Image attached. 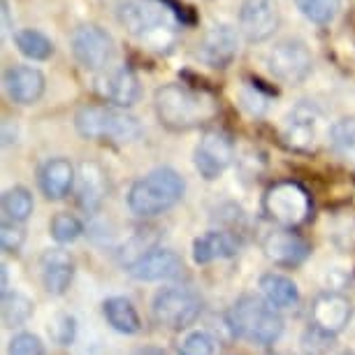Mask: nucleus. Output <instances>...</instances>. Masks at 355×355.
Masks as SVG:
<instances>
[{"label": "nucleus", "instance_id": "obj_9", "mask_svg": "<svg viewBox=\"0 0 355 355\" xmlns=\"http://www.w3.org/2000/svg\"><path fill=\"white\" fill-rule=\"evenodd\" d=\"M70 49H72L75 61L89 72L105 70L107 65L114 61V56H116L114 37L105 28L93 26V24L79 26V28L72 33Z\"/></svg>", "mask_w": 355, "mask_h": 355}, {"label": "nucleus", "instance_id": "obj_20", "mask_svg": "<svg viewBox=\"0 0 355 355\" xmlns=\"http://www.w3.org/2000/svg\"><path fill=\"white\" fill-rule=\"evenodd\" d=\"M72 184H75V167L65 158L46 160L40 170V189L49 200H63L70 193Z\"/></svg>", "mask_w": 355, "mask_h": 355}, {"label": "nucleus", "instance_id": "obj_17", "mask_svg": "<svg viewBox=\"0 0 355 355\" xmlns=\"http://www.w3.org/2000/svg\"><path fill=\"white\" fill-rule=\"evenodd\" d=\"M351 318V302L339 293H323L313 300L311 325L320 327L327 334H339Z\"/></svg>", "mask_w": 355, "mask_h": 355}, {"label": "nucleus", "instance_id": "obj_10", "mask_svg": "<svg viewBox=\"0 0 355 355\" xmlns=\"http://www.w3.org/2000/svg\"><path fill=\"white\" fill-rule=\"evenodd\" d=\"M234 158V146L232 139L225 135V132L218 130H209L200 137V142L196 144V151H193V163H196V170L200 172V177L207 179V182H214L223 174L227 167H230Z\"/></svg>", "mask_w": 355, "mask_h": 355}, {"label": "nucleus", "instance_id": "obj_39", "mask_svg": "<svg viewBox=\"0 0 355 355\" xmlns=\"http://www.w3.org/2000/svg\"><path fill=\"white\" fill-rule=\"evenodd\" d=\"M341 355H355V353H341Z\"/></svg>", "mask_w": 355, "mask_h": 355}, {"label": "nucleus", "instance_id": "obj_14", "mask_svg": "<svg viewBox=\"0 0 355 355\" xmlns=\"http://www.w3.org/2000/svg\"><path fill=\"white\" fill-rule=\"evenodd\" d=\"M184 272V260L179 253H174L172 249H153L144 256H139L137 260L128 263V274L135 281H170L182 277Z\"/></svg>", "mask_w": 355, "mask_h": 355}, {"label": "nucleus", "instance_id": "obj_32", "mask_svg": "<svg viewBox=\"0 0 355 355\" xmlns=\"http://www.w3.org/2000/svg\"><path fill=\"white\" fill-rule=\"evenodd\" d=\"M177 355H214V339L202 330L186 334L177 346Z\"/></svg>", "mask_w": 355, "mask_h": 355}, {"label": "nucleus", "instance_id": "obj_8", "mask_svg": "<svg viewBox=\"0 0 355 355\" xmlns=\"http://www.w3.org/2000/svg\"><path fill=\"white\" fill-rule=\"evenodd\" d=\"M265 214L281 227L304 223L311 214V198L306 189L295 182H279L265 193Z\"/></svg>", "mask_w": 355, "mask_h": 355}, {"label": "nucleus", "instance_id": "obj_24", "mask_svg": "<svg viewBox=\"0 0 355 355\" xmlns=\"http://www.w3.org/2000/svg\"><path fill=\"white\" fill-rule=\"evenodd\" d=\"M105 200V174L96 163L82 165L79 179V207L86 211H96Z\"/></svg>", "mask_w": 355, "mask_h": 355}, {"label": "nucleus", "instance_id": "obj_26", "mask_svg": "<svg viewBox=\"0 0 355 355\" xmlns=\"http://www.w3.org/2000/svg\"><path fill=\"white\" fill-rule=\"evenodd\" d=\"M17 49L24 53L31 61H46L53 53V42L44 33H40L35 28H24L15 35Z\"/></svg>", "mask_w": 355, "mask_h": 355}, {"label": "nucleus", "instance_id": "obj_15", "mask_svg": "<svg viewBox=\"0 0 355 355\" xmlns=\"http://www.w3.org/2000/svg\"><path fill=\"white\" fill-rule=\"evenodd\" d=\"M263 251L274 265L297 267L309 258L311 249L300 234L293 232V227H279V230H272L265 234Z\"/></svg>", "mask_w": 355, "mask_h": 355}, {"label": "nucleus", "instance_id": "obj_28", "mask_svg": "<svg viewBox=\"0 0 355 355\" xmlns=\"http://www.w3.org/2000/svg\"><path fill=\"white\" fill-rule=\"evenodd\" d=\"M327 139H330V146L339 156L355 158V114L337 119V121L330 125Z\"/></svg>", "mask_w": 355, "mask_h": 355}, {"label": "nucleus", "instance_id": "obj_34", "mask_svg": "<svg viewBox=\"0 0 355 355\" xmlns=\"http://www.w3.org/2000/svg\"><path fill=\"white\" fill-rule=\"evenodd\" d=\"M10 355H44V344L37 334L33 332H19L12 337L10 341V348H8Z\"/></svg>", "mask_w": 355, "mask_h": 355}, {"label": "nucleus", "instance_id": "obj_33", "mask_svg": "<svg viewBox=\"0 0 355 355\" xmlns=\"http://www.w3.org/2000/svg\"><path fill=\"white\" fill-rule=\"evenodd\" d=\"M26 242V230L21 223H17V220H3V225H0V246H3L5 253H17L21 251V246Z\"/></svg>", "mask_w": 355, "mask_h": 355}, {"label": "nucleus", "instance_id": "obj_30", "mask_svg": "<svg viewBox=\"0 0 355 355\" xmlns=\"http://www.w3.org/2000/svg\"><path fill=\"white\" fill-rule=\"evenodd\" d=\"M49 232L58 244H72L82 237L84 225H82V220L77 216H72V214H56L49 223Z\"/></svg>", "mask_w": 355, "mask_h": 355}, {"label": "nucleus", "instance_id": "obj_3", "mask_svg": "<svg viewBox=\"0 0 355 355\" xmlns=\"http://www.w3.org/2000/svg\"><path fill=\"white\" fill-rule=\"evenodd\" d=\"M186 182L172 167H158L139 177L128 191V209L139 218H153L184 198Z\"/></svg>", "mask_w": 355, "mask_h": 355}, {"label": "nucleus", "instance_id": "obj_25", "mask_svg": "<svg viewBox=\"0 0 355 355\" xmlns=\"http://www.w3.org/2000/svg\"><path fill=\"white\" fill-rule=\"evenodd\" d=\"M35 202L28 189L24 186H12L3 193V214L8 220H17V223H26L31 218Z\"/></svg>", "mask_w": 355, "mask_h": 355}, {"label": "nucleus", "instance_id": "obj_36", "mask_svg": "<svg viewBox=\"0 0 355 355\" xmlns=\"http://www.w3.org/2000/svg\"><path fill=\"white\" fill-rule=\"evenodd\" d=\"M3 28L5 31L15 28V24H12V19H10V3L8 0H3Z\"/></svg>", "mask_w": 355, "mask_h": 355}, {"label": "nucleus", "instance_id": "obj_29", "mask_svg": "<svg viewBox=\"0 0 355 355\" xmlns=\"http://www.w3.org/2000/svg\"><path fill=\"white\" fill-rule=\"evenodd\" d=\"M295 5L302 12V17L309 19L311 24L327 26L339 17L344 0H295Z\"/></svg>", "mask_w": 355, "mask_h": 355}, {"label": "nucleus", "instance_id": "obj_7", "mask_svg": "<svg viewBox=\"0 0 355 355\" xmlns=\"http://www.w3.org/2000/svg\"><path fill=\"white\" fill-rule=\"evenodd\" d=\"M267 72L281 84H302L311 75L313 56L304 40L300 37H286L279 40L277 44L267 51L265 56Z\"/></svg>", "mask_w": 355, "mask_h": 355}, {"label": "nucleus", "instance_id": "obj_13", "mask_svg": "<svg viewBox=\"0 0 355 355\" xmlns=\"http://www.w3.org/2000/svg\"><path fill=\"white\" fill-rule=\"evenodd\" d=\"M239 51L237 31L227 24L209 26L198 42V58L209 68H227Z\"/></svg>", "mask_w": 355, "mask_h": 355}, {"label": "nucleus", "instance_id": "obj_2", "mask_svg": "<svg viewBox=\"0 0 355 355\" xmlns=\"http://www.w3.org/2000/svg\"><path fill=\"white\" fill-rule=\"evenodd\" d=\"M153 107L160 123L170 130H191L216 114V105L207 93L193 91L184 84L160 86L153 96Z\"/></svg>", "mask_w": 355, "mask_h": 355}, {"label": "nucleus", "instance_id": "obj_22", "mask_svg": "<svg viewBox=\"0 0 355 355\" xmlns=\"http://www.w3.org/2000/svg\"><path fill=\"white\" fill-rule=\"evenodd\" d=\"M260 291L267 297V302L274 304L277 309H293L300 304V288L293 279L286 274L267 272L260 277Z\"/></svg>", "mask_w": 355, "mask_h": 355}, {"label": "nucleus", "instance_id": "obj_21", "mask_svg": "<svg viewBox=\"0 0 355 355\" xmlns=\"http://www.w3.org/2000/svg\"><path fill=\"white\" fill-rule=\"evenodd\" d=\"M103 93L112 100L114 105L119 107H130L139 100V79L132 72L128 65H121V68L112 70L110 75L103 79Z\"/></svg>", "mask_w": 355, "mask_h": 355}, {"label": "nucleus", "instance_id": "obj_6", "mask_svg": "<svg viewBox=\"0 0 355 355\" xmlns=\"http://www.w3.org/2000/svg\"><path fill=\"white\" fill-rule=\"evenodd\" d=\"M153 320L167 330H186L191 327L202 313V300L196 291L184 286H170L156 293L151 302Z\"/></svg>", "mask_w": 355, "mask_h": 355}, {"label": "nucleus", "instance_id": "obj_37", "mask_svg": "<svg viewBox=\"0 0 355 355\" xmlns=\"http://www.w3.org/2000/svg\"><path fill=\"white\" fill-rule=\"evenodd\" d=\"M132 355H165V353H163V348H158V346H139Z\"/></svg>", "mask_w": 355, "mask_h": 355}, {"label": "nucleus", "instance_id": "obj_31", "mask_svg": "<svg viewBox=\"0 0 355 355\" xmlns=\"http://www.w3.org/2000/svg\"><path fill=\"white\" fill-rule=\"evenodd\" d=\"M49 337L58 346H70L77 337V320L70 313H56L49 323Z\"/></svg>", "mask_w": 355, "mask_h": 355}, {"label": "nucleus", "instance_id": "obj_18", "mask_svg": "<svg viewBox=\"0 0 355 355\" xmlns=\"http://www.w3.org/2000/svg\"><path fill=\"white\" fill-rule=\"evenodd\" d=\"M40 277L51 295H65L75 279V263L70 253L63 249H49L40 258Z\"/></svg>", "mask_w": 355, "mask_h": 355}, {"label": "nucleus", "instance_id": "obj_19", "mask_svg": "<svg viewBox=\"0 0 355 355\" xmlns=\"http://www.w3.org/2000/svg\"><path fill=\"white\" fill-rule=\"evenodd\" d=\"M239 253V239L230 232L209 230L193 242V260L196 265H209L216 260L234 258Z\"/></svg>", "mask_w": 355, "mask_h": 355}, {"label": "nucleus", "instance_id": "obj_12", "mask_svg": "<svg viewBox=\"0 0 355 355\" xmlns=\"http://www.w3.org/2000/svg\"><path fill=\"white\" fill-rule=\"evenodd\" d=\"M281 24L279 0H242L239 5V31L249 42H265Z\"/></svg>", "mask_w": 355, "mask_h": 355}, {"label": "nucleus", "instance_id": "obj_35", "mask_svg": "<svg viewBox=\"0 0 355 355\" xmlns=\"http://www.w3.org/2000/svg\"><path fill=\"white\" fill-rule=\"evenodd\" d=\"M332 339H334V334H327V332L320 330V327L309 325V330H306V332H304V337H302V346H304V351H306V353H311V355H323V353L330 351Z\"/></svg>", "mask_w": 355, "mask_h": 355}, {"label": "nucleus", "instance_id": "obj_38", "mask_svg": "<svg viewBox=\"0 0 355 355\" xmlns=\"http://www.w3.org/2000/svg\"><path fill=\"white\" fill-rule=\"evenodd\" d=\"M8 286H10V274H8V265L3 263V293H8Z\"/></svg>", "mask_w": 355, "mask_h": 355}, {"label": "nucleus", "instance_id": "obj_23", "mask_svg": "<svg viewBox=\"0 0 355 355\" xmlns=\"http://www.w3.org/2000/svg\"><path fill=\"white\" fill-rule=\"evenodd\" d=\"M103 316L110 323L112 330L121 334H137L142 330L139 313L128 297H119V295L116 297H107L103 302Z\"/></svg>", "mask_w": 355, "mask_h": 355}, {"label": "nucleus", "instance_id": "obj_16", "mask_svg": "<svg viewBox=\"0 0 355 355\" xmlns=\"http://www.w3.org/2000/svg\"><path fill=\"white\" fill-rule=\"evenodd\" d=\"M3 84L8 96L19 105H35L44 96L46 89L44 75L33 65H15V68H10L5 72Z\"/></svg>", "mask_w": 355, "mask_h": 355}, {"label": "nucleus", "instance_id": "obj_1", "mask_svg": "<svg viewBox=\"0 0 355 355\" xmlns=\"http://www.w3.org/2000/svg\"><path fill=\"white\" fill-rule=\"evenodd\" d=\"M225 323L237 339L256 346H272L284 332L279 309L267 302L265 295L246 293L225 313Z\"/></svg>", "mask_w": 355, "mask_h": 355}, {"label": "nucleus", "instance_id": "obj_11", "mask_svg": "<svg viewBox=\"0 0 355 355\" xmlns=\"http://www.w3.org/2000/svg\"><path fill=\"white\" fill-rule=\"evenodd\" d=\"M320 112L318 107H313L311 103H300L295 105L284 119V135L286 144L293 146L297 151H311L316 149L318 139H320Z\"/></svg>", "mask_w": 355, "mask_h": 355}, {"label": "nucleus", "instance_id": "obj_4", "mask_svg": "<svg viewBox=\"0 0 355 355\" xmlns=\"http://www.w3.org/2000/svg\"><path fill=\"white\" fill-rule=\"evenodd\" d=\"M116 19L132 37L153 51H167L174 42V24L158 5L144 0H119Z\"/></svg>", "mask_w": 355, "mask_h": 355}, {"label": "nucleus", "instance_id": "obj_27", "mask_svg": "<svg viewBox=\"0 0 355 355\" xmlns=\"http://www.w3.org/2000/svg\"><path fill=\"white\" fill-rule=\"evenodd\" d=\"M33 300H28L21 293H3V325L5 327H21L28 323L33 316Z\"/></svg>", "mask_w": 355, "mask_h": 355}, {"label": "nucleus", "instance_id": "obj_5", "mask_svg": "<svg viewBox=\"0 0 355 355\" xmlns=\"http://www.w3.org/2000/svg\"><path fill=\"white\" fill-rule=\"evenodd\" d=\"M75 128L86 139H107V142H135L142 135V125L132 114L121 107L86 105L75 114Z\"/></svg>", "mask_w": 355, "mask_h": 355}]
</instances>
